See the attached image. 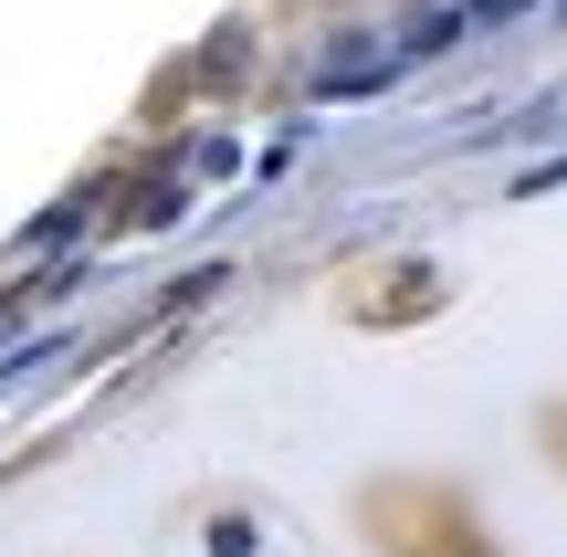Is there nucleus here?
I'll use <instances>...</instances> for the list:
<instances>
[{"instance_id":"nucleus-3","label":"nucleus","mask_w":567,"mask_h":557,"mask_svg":"<svg viewBox=\"0 0 567 557\" xmlns=\"http://www.w3.org/2000/svg\"><path fill=\"white\" fill-rule=\"evenodd\" d=\"M536 442H547V463H557V474H567V400H557V411H547V421H536Z\"/></svg>"},{"instance_id":"nucleus-1","label":"nucleus","mask_w":567,"mask_h":557,"mask_svg":"<svg viewBox=\"0 0 567 557\" xmlns=\"http://www.w3.org/2000/svg\"><path fill=\"white\" fill-rule=\"evenodd\" d=\"M358 516H368V547L379 557H494L484 516L452 484H368Z\"/></svg>"},{"instance_id":"nucleus-2","label":"nucleus","mask_w":567,"mask_h":557,"mask_svg":"<svg viewBox=\"0 0 567 557\" xmlns=\"http://www.w3.org/2000/svg\"><path fill=\"white\" fill-rule=\"evenodd\" d=\"M452 306V285L431 264H368L358 285H347V316L358 327H421V316H442Z\"/></svg>"}]
</instances>
